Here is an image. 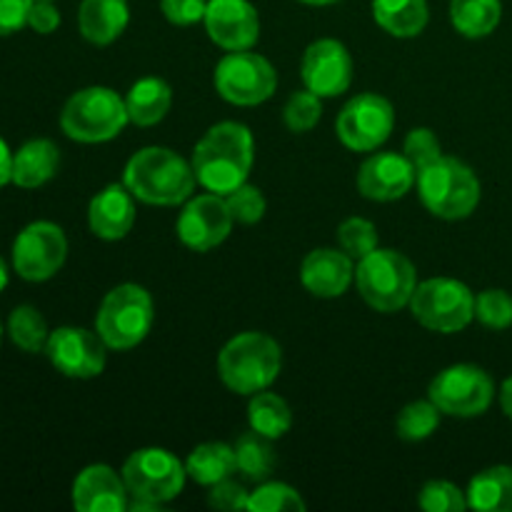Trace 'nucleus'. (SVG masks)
Instances as JSON below:
<instances>
[{
	"instance_id": "nucleus-1",
	"label": "nucleus",
	"mask_w": 512,
	"mask_h": 512,
	"mask_svg": "<svg viewBox=\"0 0 512 512\" xmlns=\"http://www.w3.org/2000/svg\"><path fill=\"white\" fill-rule=\"evenodd\" d=\"M253 168V135L240 123H218L193 150L195 178L210 193L228 195L248 180Z\"/></svg>"
},
{
	"instance_id": "nucleus-2",
	"label": "nucleus",
	"mask_w": 512,
	"mask_h": 512,
	"mask_svg": "<svg viewBox=\"0 0 512 512\" xmlns=\"http://www.w3.org/2000/svg\"><path fill=\"white\" fill-rule=\"evenodd\" d=\"M193 165L168 148H143L125 165V188L148 205H178L195 188Z\"/></svg>"
},
{
	"instance_id": "nucleus-3",
	"label": "nucleus",
	"mask_w": 512,
	"mask_h": 512,
	"mask_svg": "<svg viewBox=\"0 0 512 512\" xmlns=\"http://www.w3.org/2000/svg\"><path fill=\"white\" fill-rule=\"evenodd\" d=\"M280 365V345L265 333L238 335L220 350L218 358L220 378L233 393L240 395H255L270 388L278 378Z\"/></svg>"
},
{
	"instance_id": "nucleus-4",
	"label": "nucleus",
	"mask_w": 512,
	"mask_h": 512,
	"mask_svg": "<svg viewBox=\"0 0 512 512\" xmlns=\"http://www.w3.org/2000/svg\"><path fill=\"white\" fill-rule=\"evenodd\" d=\"M355 280L365 303L380 313H395L408 305L418 288L413 263L398 250L375 248L373 253L360 258Z\"/></svg>"
},
{
	"instance_id": "nucleus-5",
	"label": "nucleus",
	"mask_w": 512,
	"mask_h": 512,
	"mask_svg": "<svg viewBox=\"0 0 512 512\" xmlns=\"http://www.w3.org/2000/svg\"><path fill=\"white\" fill-rule=\"evenodd\" d=\"M418 188L425 208L445 220L468 218L480 203L478 178L458 158L440 155L433 165L420 170Z\"/></svg>"
},
{
	"instance_id": "nucleus-6",
	"label": "nucleus",
	"mask_w": 512,
	"mask_h": 512,
	"mask_svg": "<svg viewBox=\"0 0 512 512\" xmlns=\"http://www.w3.org/2000/svg\"><path fill=\"white\" fill-rule=\"evenodd\" d=\"M125 100L110 88H83L65 103L60 128L78 143H105L128 123Z\"/></svg>"
},
{
	"instance_id": "nucleus-7",
	"label": "nucleus",
	"mask_w": 512,
	"mask_h": 512,
	"mask_svg": "<svg viewBox=\"0 0 512 512\" xmlns=\"http://www.w3.org/2000/svg\"><path fill=\"white\" fill-rule=\"evenodd\" d=\"M98 335L113 350H130L143 343L153 328V300L140 285H118L105 295L95 318Z\"/></svg>"
},
{
	"instance_id": "nucleus-8",
	"label": "nucleus",
	"mask_w": 512,
	"mask_h": 512,
	"mask_svg": "<svg viewBox=\"0 0 512 512\" xmlns=\"http://www.w3.org/2000/svg\"><path fill=\"white\" fill-rule=\"evenodd\" d=\"M415 320L435 333H458L475 318V295L460 280L430 278L410 298Z\"/></svg>"
},
{
	"instance_id": "nucleus-9",
	"label": "nucleus",
	"mask_w": 512,
	"mask_h": 512,
	"mask_svg": "<svg viewBox=\"0 0 512 512\" xmlns=\"http://www.w3.org/2000/svg\"><path fill=\"white\" fill-rule=\"evenodd\" d=\"M188 470L175 455L160 448H143L130 455L123 465V480L135 500L168 503L178 498Z\"/></svg>"
},
{
	"instance_id": "nucleus-10",
	"label": "nucleus",
	"mask_w": 512,
	"mask_h": 512,
	"mask_svg": "<svg viewBox=\"0 0 512 512\" xmlns=\"http://www.w3.org/2000/svg\"><path fill=\"white\" fill-rule=\"evenodd\" d=\"M495 395L493 378L478 365H453L430 383L428 398L440 413L453 418H475L490 408Z\"/></svg>"
},
{
	"instance_id": "nucleus-11",
	"label": "nucleus",
	"mask_w": 512,
	"mask_h": 512,
	"mask_svg": "<svg viewBox=\"0 0 512 512\" xmlns=\"http://www.w3.org/2000/svg\"><path fill=\"white\" fill-rule=\"evenodd\" d=\"M278 75L258 53L235 50L215 68V88L233 105H258L275 93Z\"/></svg>"
},
{
	"instance_id": "nucleus-12",
	"label": "nucleus",
	"mask_w": 512,
	"mask_h": 512,
	"mask_svg": "<svg viewBox=\"0 0 512 512\" xmlns=\"http://www.w3.org/2000/svg\"><path fill=\"white\" fill-rule=\"evenodd\" d=\"M68 240L55 223L38 220L18 233L13 243V268L15 273L30 283H43L53 278L65 263Z\"/></svg>"
},
{
	"instance_id": "nucleus-13",
	"label": "nucleus",
	"mask_w": 512,
	"mask_h": 512,
	"mask_svg": "<svg viewBox=\"0 0 512 512\" xmlns=\"http://www.w3.org/2000/svg\"><path fill=\"white\" fill-rule=\"evenodd\" d=\"M395 125V110L390 100L383 95L363 93L355 95L338 115V138L348 145L350 150L368 153L383 145L390 138Z\"/></svg>"
},
{
	"instance_id": "nucleus-14",
	"label": "nucleus",
	"mask_w": 512,
	"mask_h": 512,
	"mask_svg": "<svg viewBox=\"0 0 512 512\" xmlns=\"http://www.w3.org/2000/svg\"><path fill=\"white\" fill-rule=\"evenodd\" d=\"M105 348V340L90 330L58 328L50 333L45 353L63 375L88 380L103 373Z\"/></svg>"
},
{
	"instance_id": "nucleus-15",
	"label": "nucleus",
	"mask_w": 512,
	"mask_h": 512,
	"mask_svg": "<svg viewBox=\"0 0 512 512\" xmlns=\"http://www.w3.org/2000/svg\"><path fill=\"white\" fill-rule=\"evenodd\" d=\"M233 215H230L228 203L218 193L198 195L183 208L178 218V238L188 245L190 250H213L215 245L223 243L233 228Z\"/></svg>"
},
{
	"instance_id": "nucleus-16",
	"label": "nucleus",
	"mask_w": 512,
	"mask_h": 512,
	"mask_svg": "<svg viewBox=\"0 0 512 512\" xmlns=\"http://www.w3.org/2000/svg\"><path fill=\"white\" fill-rule=\"evenodd\" d=\"M303 80L320 98L345 93L353 80V58L348 48L333 38L315 40L303 58Z\"/></svg>"
},
{
	"instance_id": "nucleus-17",
	"label": "nucleus",
	"mask_w": 512,
	"mask_h": 512,
	"mask_svg": "<svg viewBox=\"0 0 512 512\" xmlns=\"http://www.w3.org/2000/svg\"><path fill=\"white\" fill-rule=\"evenodd\" d=\"M205 28L213 43L230 50H250L258 43L260 20L258 10L248 0H208Z\"/></svg>"
},
{
	"instance_id": "nucleus-18",
	"label": "nucleus",
	"mask_w": 512,
	"mask_h": 512,
	"mask_svg": "<svg viewBox=\"0 0 512 512\" xmlns=\"http://www.w3.org/2000/svg\"><path fill=\"white\" fill-rule=\"evenodd\" d=\"M415 178H418V173L405 155L378 153L365 160L363 168H360L358 188L365 198L388 203V200H398L405 193H410Z\"/></svg>"
},
{
	"instance_id": "nucleus-19",
	"label": "nucleus",
	"mask_w": 512,
	"mask_h": 512,
	"mask_svg": "<svg viewBox=\"0 0 512 512\" xmlns=\"http://www.w3.org/2000/svg\"><path fill=\"white\" fill-rule=\"evenodd\" d=\"M73 505L78 512H123L128 510V488L108 465H90L75 478Z\"/></svg>"
},
{
	"instance_id": "nucleus-20",
	"label": "nucleus",
	"mask_w": 512,
	"mask_h": 512,
	"mask_svg": "<svg viewBox=\"0 0 512 512\" xmlns=\"http://www.w3.org/2000/svg\"><path fill=\"white\" fill-rule=\"evenodd\" d=\"M300 278H303L305 288L318 298H338L350 288L355 278L353 258L345 250L343 253L333 248L313 250L303 260Z\"/></svg>"
},
{
	"instance_id": "nucleus-21",
	"label": "nucleus",
	"mask_w": 512,
	"mask_h": 512,
	"mask_svg": "<svg viewBox=\"0 0 512 512\" xmlns=\"http://www.w3.org/2000/svg\"><path fill=\"white\" fill-rule=\"evenodd\" d=\"M90 230L103 240H120L135 223L133 193L125 185H108L90 200Z\"/></svg>"
},
{
	"instance_id": "nucleus-22",
	"label": "nucleus",
	"mask_w": 512,
	"mask_h": 512,
	"mask_svg": "<svg viewBox=\"0 0 512 512\" xmlns=\"http://www.w3.org/2000/svg\"><path fill=\"white\" fill-rule=\"evenodd\" d=\"M130 10L125 0H83L78 23L85 40L95 45H108L125 30Z\"/></svg>"
},
{
	"instance_id": "nucleus-23",
	"label": "nucleus",
	"mask_w": 512,
	"mask_h": 512,
	"mask_svg": "<svg viewBox=\"0 0 512 512\" xmlns=\"http://www.w3.org/2000/svg\"><path fill=\"white\" fill-rule=\"evenodd\" d=\"M60 163V150L53 140H28L18 153H13V183L18 188H40L55 175Z\"/></svg>"
},
{
	"instance_id": "nucleus-24",
	"label": "nucleus",
	"mask_w": 512,
	"mask_h": 512,
	"mask_svg": "<svg viewBox=\"0 0 512 512\" xmlns=\"http://www.w3.org/2000/svg\"><path fill=\"white\" fill-rule=\"evenodd\" d=\"M468 508L480 512H512V468L495 465L470 480Z\"/></svg>"
},
{
	"instance_id": "nucleus-25",
	"label": "nucleus",
	"mask_w": 512,
	"mask_h": 512,
	"mask_svg": "<svg viewBox=\"0 0 512 512\" xmlns=\"http://www.w3.org/2000/svg\"><path fill=\"white\" fill-rule=\"evenodd\" d=\"M170 103H173L170 85L160 78L138 80L128 90V98H125L130 123L143 125V128L160 123L165 118V113L170 110Z\"/></svg>"
},
{
	"instance_id": "nucleus-26",
	"label": "nucleus",
	"mask_w": 512,
	"mask_h": 512,
	"mask_svg": "<svg viewBox=\"0 0 512 512\" xmlns=\"http://www.w3.org/2000/svg\"><path fill=\"white\" fill-rule=\"evenodd\" d=\"M373 15L383 30L395 38H413L428 25L425 0H373Z\"/></svg>"
},
{
	"instance_id": "nucleus-27",
	"label": "nucleus",
	"mask_w": 512,
	"mask_h": 512,
	"mask_svg": "<svg viewBox=\"0 0 512 512\" xmlns=\"http://www.w3.org/2000/svg\"><path fill=\"white\" fill-rule=\"evenodd\" d=\"M190 478L200 485H215L220 480L230 478L238 470V460H235V448L225 443H203L190 453L188 463H185Z\"/></svg>"
},
{
	"instance_id": "nucleus-28",
	"label": "nucleus",
	"mask_w": 512,
	"mask_h": 512,
	"mask_svg": "<svg viewBox=\"0 0 512 512\" xmlns=\"http://www.w3.org/2000/svg\"><path fill=\"white\" fill-rule=\"evenodd\" d=\"M503 15L500 0H453L450 20L465 38H485L493 33Z\"/></svg>"
},
{
	"instance_id": "nucleus-29",
	"label": "nucleus",
	"mask_w": 512,
	"mask_h": 512,
	"mask_svg": "<svg viewBox=\"0 0 512 512\" xmlns=\"http://www.w3.org/2000/svg\"><path fill=\"white\" fill-rule=\"evenodd\" d=\"M248 418L250 428L270 440L283 438L293 425V413H290L288 403L275 393H265V390L255 393V398L250 400Z\"/></svg>"
},
{
	"instance_id": "nucleus-30",
	"label": "nucleus",
	"mask_w": 512,
	"mask_h": 512,
	"mask_svg": "<svg viewBox=\"0 0 512 512\" xmlns=\"http://www.w3.org/2000/svg\"><path fill=\"white\" fill-rule=\"evenodd\" d=\"M233 448L235 460H238V470L245 478L255 480V483L270 478V473L275 470V450L270 445V438L250 430V433L240 435Z\"/></svg>"
},
{
	"instance_id": "nucleus-31",
	"label": "nucleus",
	"mask_w": 512,
	"mask_h": 512,
	"mask_svg": "<svg viewBox=\"0 0 512 512\" xmlns=\"http://www.w3.org/2000/svg\"><path fill=\"white\" fill-rule=\"evenodd\" d=\"M8 335L25 353H43L48 345L50 330L45 318L33 305H20L8 318Z\"/></svg>"
},
{
	"instance_id": "nucleus-32",
	"label": "nucleus",
	"mask_w": 512,
	"mask_h": 512,
	"mask_svg": "<svg viewBox=\"0 0 512 512\" xmlns=\"http://www.w3.org/2000/svg\"><path fill=\"white\" fill-rule=\"evenodd\" d=\"M440 410L433 400H418V403L405 405L403 413L398 415V435L410 443L430 438L438 430Z\"/></svg>"
},
{
	"instance_id": "nucleus-33",
	"label": "nucleus",
	"mask_w": 512,
	"mask_h": 512,
	"mask_svg": "<svg viewBox=\"0 0 512 512\" xmlns=\"http://www.w3.org/2000/svg\"><path fill=\"white\" fill-rule=\"evenodd\" d=\"M250 512H303L305 503L298 490H293L285 483H265L255 493H250L248 500Z\"/></svg>"
},
{
	"instance_id": "nucleus-34",
	"label": "nucleus",
	"mask_w": 512,
	"mask_h": 512,
	"mask_svg": "<svg viewBox=\"0 0 512 512\" xmlns=\"http://www.w3.org/2000/svg\"><path fill=\"white\" fill-rule=\"evenodd\" d=\"M338 243L350 258H365L378 248V230L365 218H348L338 228Z\"/></svg>"
},
{
	"instance_id": "nucleus-35",
	"label": "nucleus",
	"mask_w": 512,
	"mask_h": 512,
	"mask_svg": "<svg viewBox=\"0 0 512 512\" xmlns=\"http://www.w3.org/2000/svg\"><path fill=\"white\" fill-rule=\"evenodd\" d=\"M320 113H323V108H320V95H315L313 90H303V93L290 95V100L285 103L283 118L285 125L293 133H308V130H313L318 125Z\"/></svg>"
},
{
	"instance_id": "nucleus-36",
	"label": "nucleus",
	"mask_w": 512,
	"mask_h": 512,
	"mask_svg": "<svg viewBox=\"0 0 512 512\" xmlns=\"http://www.w3.org/2000/svg\"><path fill=\"white\" fill-rule=\"evenodd\" d=\"M420 508L428 512H463L468 508V495L448 480H430L420 490Z\"/></svg>"
},
{
	"instance_id": "nucleus-37",
	"label": "nucleus",
	"mask_w": 512,
	"mask_h": 512,
	"mask_svg": "<svg viewBox=\"0 0 512 512\" xmlns=\"http://www.w3.org/2000/svg\"><path fill=\"white\" fill-rule=\"evenodd\" d=\"M475 318L493 330L512 325V298L505 290H485L475 298Z\"/></svg>"
},
{
	"instance_id": "nucleus-38",
	"label": "nucleus",
	"mask_w": 512,
	"mask_h": 512,
	"mask_svg": "<svg viewBox=\"0 0 512 512\" xmlns=\"http://www.w3.org/2000/svg\"><path fill=\"white\" fill-rule=\"evenodd\" d=\"M225 203H228L233 220H238V223L253 225L265 215V198L253 185L243 183L240 188H235L233 193H228Z\"/></svg>"
},
{
	"instance_id": "nucleus-39",
	"label": "nucleus",
	"mask_w": 512,
	"mask_h": 512,
	"mask_svg": "<svg viewBox=\"0 0 512 512\" xmlns=\"http://www.w3.org/2000/svg\"><path fill=\"white\" fill-rule=\"evenodd\" d=\"M403 155L413 163L415 173H420V170H425L428 165H433L435 160L440 158V143L438 138H435L433 130L428 128L410 130V135L405 138Z\"/></svg>"
},
{
	"instance_id": "nucleus-40",
	"label": "nucleus",
	"mask_w": 512,
	"mask_h": 512,
	"mask_svg": "<svg viewBox=\"0 0 512 512\" xmlns=\"http://www.w3.org/2000/svg\"><path fill=\"white\" fill-rule=\"evenodd\" d=\"M248 500H250L248 490H245L243 485L233 483L230 478L215 483L208 495V503L218 510H248Z\"/></svg>"
},
{
	"instance_id": "nucleus-41",
	"label": "nucleus",
	"mask_w": 512,
	"mask_h": 512,
	"mask_svg": "<svg viewBox=\"0 0 512 512\" xmlns=\"http://www.w3.org/2000/svg\"><path fill=\"white\" fill-rule=\"evenodd\" d=\"M160 8L173 25H193L205 18L208 0H163Z\"/></svg>"
},
{
	"instance_id": "nucleus-42",
	"label": "nucleus",
	"mask_w": 512,
	"mask_h": 512,
	"mask_svg": "<svg viewBox=\"0 0 512 512\" xmlns=\"http://www.w3.org/2000/svg\"><path fill=\"white\" fill-rule=\"evenodd\" d=\"M33 0H0V35H13L28 25Z\"/></svg>"
},
{
	"instance_id": "nucleus-43",
	"label": "nucleus",
	"mask_w": 512,
	"mask_h": 512,
	"mask_svg": "<svg viewBox=\"0 0 512 512\" xmlns=\"http://www.w3.org/2000/svg\"><path fill=\"white\" fill-rule=\"evenodd\" d=\"M28 25L40 35L53 33V30L60 25V13L53 5V0H33V5H30Z\"/></svg>"
},
{
	"instance_id": "nucleus-44",
	"label": "nucleus",
	"mask_w": 512,
	"mask_h": 512,
	"mask_svg": "<svg viewBox=\"0 0 512 512\" xmlns=\"http://www.w3.org/2000/svg\"><path fill=\"white\" fill-rule=\"evenodd\" d=\"M13 180V153H10L8 143L0 138V188Z\"/></svg>"
},
{
	"instance_id": "nucleus-45",
	"label": "nucleus",
	"mask_w": 512,
	"mask_h": 512,
	"mask_svg": "<svg viewBox=\"0 0 512 512\" xmlns=\"http://www.w3.org/2000/svg\"><path fill=\"white\" fill-rule=\"evenodd\" d=\"M500 403H503L505 415L512 420V378L503 383V390H500Z\"/></svg>"
},
{
	"instance_id": "nucleus-46",
	"label": "nucleus",
	"mask_w": 512,
	"mask_h": 512,
	"mask_svg": "<svg viewBox=\"0 0 512 512\" xmlns=\"http://www.w3.org/2000/svg\"><path fill=\"white\" fill-rule=\"evenodd\" d=\"M5 285H8V263L0 258V293L5 290Z\"/></svg>"
},
{
	"instance_id": "nucleus-47",
	"label": "nucleus",
	"mask_w": 512,
	"mask_h": 512,
	"mask_svg": "<svg viewBox=\"0 0 512 512\" xmlns=\"http://www.w3.org/2000/svg\"><path fill=\"white\" fill-rule=\"evenodd\" d=\"M303 3H310V5H330V3H335V0H303Z\"/></svg>"
},
{
	"instance_id": "nucleus-48",
	"label": "nucleus",
	"mask_w": 512,
	"mask_h": 512,
	"mask_svg": "<svg viewBox=\"0 0 512 512\" xmlns=\"http://www.w3.org/2000/svg\"><path fill=\"white\" fill-rule=\"evenodd\" d=\"M0 343H3V323H0Z\"/></svg>"
}]
</instances>
